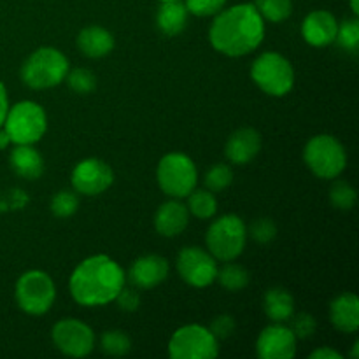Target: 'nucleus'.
<instances>
[{"label": "nucleus", "mask_w": 359, "mask_h": 359, "mask_svg": "<svg viewBox=\"0 0 359 359\" xmlns=\"http://www.w3.org/2000/svg\"><path fill=\"white\" fill-rule=\"evenodd\" d=\"M217 259L209 251L196 245L182 248L177 256V272L186 284L193 287H207L217 277Z\"/></svg>", "instance_id": "11"}, {"label": "nucleus", "mask_w": 359, "mask_h": 359, "mask_svg": "<svg viewBox=\"0 0 359 359\" xmlns=\"http://www.w3.org/2000/svg\"><path fill=\"white\" fill-rule=\"evenodd\" d=\"M188 9L182 0H167L161 2L156 13V27L167 37L181 34L188 23Z\"/></svg>", "instance_id": "22"}, {"label": "nucleus", "mask_w": 359, "mask_h": 359, "mask_svg": "<svg viewBox=\"0 0 359 359\" xmlns=\"http://www.w3.org/2000/svg\"><path fill=\"white\" fill-rule=\"evenodd\" d=\"M262 149V137L251 126L238 128L228 139L224 154L228 161L233 165H248L249 161L255 160Z\"/></svg>", "instance_id": "17"}, {"label": "nucleus", "mask_w": 359, "mask_h": 359, "mask_svg": "<svg viewBox=\"0 0 359 359\" xmlns=\"http://www.w3.org/2000/svg\"><path fill=\"white\" fill-rule=\"evenodd\" d=\"M265 39V20L255 4H237L219 11L209 28L210 46L230 58L249 55Z\"/></svg>", "instance_id": "1"}, {"label": "nucleus", "mask_w": 359, "mask_h": 359, "mask_svg": "<svg viewBox=\"0 0 359 359\" xmlns=\"http://www.w3.org/2000/svg\"><path fill=\"white\" fill-rule=\"evenodd\" d=\"M69 58L60 49L44 46L25 60L21 67V81L32 90H49L63 83L69 74Z\"/></svg>", "instance_id": "3"}, {"label": "nucleus", "mask_w": 359, "mask_h": 359, "mask_svg": "<svg viewBox=\"0 0 359 359\" xmlns=\"http://www.w3.org/2000/svg\"><path fill=\"white\" fill-rule=\"evenodd\" d=\"M297 337L283 323H273L259 333L256 356L259 359H293L297 356Z\"/></svg>", "instance_id": "14"}, {"label": "nucleus", "mask_w": 359, "mask_h": 359, "mask_svg": "<svg viewBox=\"0 0 359 359\" xmlns=\"http://www.w3.org/2000/svg\"><path fill=\"white\" fill-rule=\"evenodd\" d=\"M330 321L339 332L356 333L359 326V300L354 293H342L330 304Z\"/></svg>", "instance_id": "19"}, {"label": "nucleus", "mask_w": 359, "mask_h": 359, "mask_svg": "<svg viewBox=\"0 0 359 359\" xmlns=\"http://www.w3.org/2000/svg\"><path fill=\"white\" fill-rule=\"evenodd\" d=\"M351 9H353L354 16H358V14H359V6H358V0H351Z\"/></svg>", "instance_id": "41"}, {"label": "nucleus", "mask_w": 359, "mask_h": 359, "mask_svg": "<svg viewBox=\"0 0 359 359\" xmlns=\"http://www.w3.org/2000/svg\"><path fill=\"white\" fill-rule=\"evenodd\" d=\"M7 111H9V98H7V91L4 83L0 81V126L4 125V119H6Z\"/></svg>", "instance_id": "38"}, {"label": "nucleus", "mask_w": 359, "mask_h": 359, "mask_svg": "<svg viewBox=\"0 0 359 359\" xmlns=\"http://www.w3.org/2000/svg\"><path fill=\"white\" fill-rule=\"evenodd\" d=\"M77 48L88 58H104L114 49V35L107 28L91 25L79 32Z\"/></svg>", "instance_id": "20"}, {"label": "nucleus", "mask_w": 359, "mask_h": 359, "mask_svg": "<svg viewBox=\"0 0 359 359\" xmlns=\"http://www.w3.org/2000/svg\"><path fill=\"white\" fill-rule=\"evenodd\" d=\"M287 321H290V330L297 339H309L316 332V319L307 312H302L297 316L293 314Z\"/></svg>", "instance_id": "35"}, {"label": "nucleus", "mask_w": 359, "mask_h": 359, "mask_svg": "<svg viewBox=\"0 0 359 359\" xmlns=\"http://www.w3.org/2000/svg\"><path fill=\"white\" fill-rule=\"evenodd\" d=\"M251 79L270 97H286L294 86V70L280 53H262L251 65Z\"/></svg>", "instance_id": "4"}, {"label": "nucleus", "mask_w": 359, "mask_h": 359, "mask_svg": "<svg viewBox=\"0 0 359 359\" xmlns=\"http://www.w3.org/2000/svg\"><path fill=\"white\" fill-rule=\"evenodd\" d=\"M188 212L195 216L196 219H210L216 216L217 212V202L216 196L209 189H193L188 196Z\"/></svg>", "instance_id": "24"}, {"label": "nucleus", "mask_w": 359, "mask_h": 359, "mask_svg": "<svg viewBox=\"0 0 359 359\" xmlns=\"http://www.w3.org/2000/svg\"><path fill=\"white\" fill-rule=\"evenodd\" d=\"M100 347L109 356H125L132 349V340L121 330H111L102 335Z\"/></svg>", "instance_id": "27"}, {"label": "nucleus", "mask_w": 359, "mask_h": 359, "mask_svg": "<svg viewBox=\"0 0 359 359\" xmlns=\"http://www.w3.org/2000/svg\"><path fill=\"white\" fill-rule=\"evenodd\" d=\"M263 309L270 321L284 323L294 314V298L284 287H270L263 298Z\"/></svg>", "instance_id": "23"}, {"label": "nucleus", "mask_w": 359, "mask_h": 359, "mask_svg": "<svg viewBox=\"0 0 359 359\" xmlns=\"http://www.w3.org/2000/svg\"><path fill=\"white\" fill-rule=\"evenodd\" d=\"M216 279L219 280V284L226 291H242L248 286L249 280H251V276H249V272L244 266L226 262L223 269L217 270Z\"/></svg>", "instance_id": "25"}, {"label": "nucleus", "mask_w": 359, "mask_h": 359, "mask_svg": "<svg viewBox=\"0 0 359 359\" xmlns=\"http://www.w3.org/2000/svg\"><path fill=\"white\" fill-rule=\"evenodd\" d=\"M67 84L77 95H88L97 88V77L88 69H74L67 74Z\"/></svg>", "instance_id": "32"}, {"label": "nucleus", "mask_w": 359, "mask_h": 359, "mask_svg": "<svg viewBox=\"0 0 359 359\" xmlns=\"http://www.w3.org/2000/svg\"><path fill=\"white\" fill-rule=\"evenodd\" d=\"M249 235L255 238L258 244H269L276 238L277 235V226L272 219L269 217H259L249 228Z\"/></svg>", "instance_id": "34"}, {"label": "nucleus", "mask_w": 359, "mask_h": 359, "mask_svg": "<svg viewBox=\"0 0 359 359\" xmlns=\"http://www.w3.org/2000/svg\"><path fill=\"white\" fill-rule=\"evenodd\" d=\"M160 2H167V0H160Z\"/></svg>", "instance_id": "42"}, {"label": "nucleus", "mask_w": 359, "mask_h": 359, "mask_svg": "<svg viewBox=\"0 0 359 359\" xmlns=\"http://www.w3.org/2000/svg\"><path fill=\"white\" fill-rule=\"evenodd\" d=\"M74 191L79 195L97 196L107 191L114 182V172L111 165L98 158H86L74 167L70 175Z\"/></svg>", "instance_id": "13"}, {"label": "nucleus", "mask_w": 359, "mask_h": 359, "mask_svg": "<svg viewBox=\"0 0 359 359\" xmlns=\"http://www.w3.org/2000/svg\"><path fill=\"white\" fill-rule=\"evenodd\" d=\"M311 359H342V354L330 349V347H321V349L314 351V353L311 354Z\"/></svg>", "instance_id": "39"}, {"label": "nucleus", "mask_w": 359, "mask_h": 359, "mask_svg": "<svg viewBox=\"0 0 359 359\" xmlns=\"http://www.w3.org/2000/svg\"><path fill=\"white\" fill-rule=\"evenodd\" d=\"M188 207L179 202L177 198L161 203L154 214V228L161 237L172 238L181 235L188 226Z\"/></svg>", "instance_id": "18"}, {"label": "nucleus", "mask_w": 359, "mask_h": 359, "mask_svg": "<svg viewBox=\"0 0 359 359\" xmlns=\"http://www.w3.org/2000/svg\"><path fill=\"white\" fill-rule=\"evenodd\" d=\"M219 354V340L202 325H186L175 330L168 342L172 359H214Z\"/></svg>", "instance_id": "10"}, {"label": "nucleus", "mask_w": 359, "mask_h": 359, "mask_svg": "<svg viewBox=\"0 0 359 359\" xmlns=\"http://www.w3.org/2000/svg\"><path fill=\"white\" fill-rule=\"evenodd\" d=\"M335 42L344 49V51L356 53L359 48V21L358 18L344 20L337 28Z\"/></svg>", "instance_id": "29"}, {"label": "nucleus", "mask_w": 359, "mask_h": 359, "mask_svg": "<svg viewBox=\"0 0 359 359\" xmlns=\"http://www.w3.org/2000/svg\"><path fill=\"white\" fill-rule=\"evenodd\" d=\"M114 302L118 304V307L125 312H133L139 309L140 305V297L139 291L135 287H121V291L118 293V297L114 298Z\"/></svg>", "instance_id": "36"}, {"label": "nucleus", "mask_w": 359, "mask_h": 359, "mask_svg": "<svg viewBox=\"0 0 359 359\" xmlns=\"http://www.w3.org/2000/svg\"><path fill=\"white\" fill-rule=\"evenodd\" d=\"M233 182V170L226 163H216L207 170L205 188L212 193H221Z\"/></svg>", "instance_id": "30"}, {"label": "nucleus", "mask_w": 359, "mask_h": 359, "mask_svg": "<svg viewBox=\"0 0 359 359\" xmlns=\"http://www.w3.org/2000/svg\"><path fill=\"white\" fill-rule=\"evenodd\" d=\"M304 160L312 174L326 181L339 177L347 167L346 147L328 133H321L309 140L304 149Z\"/></svg>", "instance_id": "7"}, {"label": "nucleus", "mask_w": 359, "mask_h": 359, "mask_svg": "<svg viewBox=\"0 0 359 359\" xmlns=\"http://www.w3.org/2000/svg\"><path fill=\"white\" fill-rule=\"evenodd\" d=\"M14 297L25 314L42 316L55 304L56 286L51 276L42 270H28L18 279Z\"/></svg>", "instance_id": "9"}, {"label": "nucleus", "mask_w": 359, "mask_h": 359, "mask_svg": "<svg viewBox=\"0 0 359 359\" xmlns=\"http://www.w3.org/2000/svg\"><path fill=\"white\" fill-rule=\"evenodd\" d=\"M356 189L346 181H337L333 182L330 188V202L335 209L340 210H349L353 209L356 203Z\"/></svg>", "instance_id": "31"}, {"label": "nucleus", "mask_w": 359, "mask_h": 359, "mask_svg": "<svg viewBox=\"0 0 359 359\" xmlns=\"http://www.w3.org/2000/svg\"><path fill=\"white\" fill-rule=\"evenodd\" d=\"M126 283V273L107 255H95L74 269L69 290L76 304L83 307H104L114 302Z\"/></svg>", "instance_id": "2"}, {"label": "nucleus", "mask_w": 359, "mask_h": 359, "mask_svg": "<svg viewBox=\"0 0 359 359\" xmlns=\"http://www.w3.org/2000/svg\"><path fill=\"white\" fill-rule=\"evenodd\" d=\"M53 344L70 358H86L95 349V333L79 319H62L53 326Z\"/></svg>", "instance_id": "12"}, {"label": "nucleus", "mask_w": 359, "mask_h": 359, "mask_svg": "<svg viewBox=\"0 0 359 359\" xmlns=\"http://www.w3.org/2000/svg\"><path fill=\"white\" fill-rule=\"evenodd\" d=\"M158 186L172 198H186L198 182L195 161L182 153H168L160 160L156 168Z\"/></svg>", "instance_id": "8"}, {"label": "nucleus", "mask_w": 359, "mask_h": 359, "mask_svg": "<svg viewBox=\"0 0 359 359\" xmlns=\"http://www.w3.org/2000/svg\"><path fill=\"white\" fill-rule=\"evenodd\" d=\"M255 7L263 20L270 23H283L293 13L291 0H256Z\"/></svg>", "instance_id": "26"}, {"label": "nucleus", "mask_w": 359, "mask_h": 359, "mask_svg": "<svg viewBox=\"0 0 359 359\" xmlns=\"http://www.w3.org/2000/svg\"><path fill=\"white\" fill-rule=\"evenodd\" d=\"M337 28L339 23L332 13L325 9L312 11L302 23V37L309 46L325 48L335 42Z\"/></svg>", "instance_id": "16"}, {"label": "nucleus", "mask_w": 359, "mask_h": 359, "mask_svg": "<svg viewBox=\"0 0 359 359\" xmlns=\"http://www.w3.org/2000/svg\"><path fill=\"white\" fill-rule=\"evenodd\" d=\"M248 241V228L237 214H224L214 221L205 235L209 252L217 262H233L242 255Z\"/></svg>", "instance_id": "5"}, {"label": "nucleus", "mask_w": 359, "mask_h": 359, "mask_svg": "<svg viewBox=\"0 0 359 359\" xmlns=\"http://www.w3.org/2000/svg\"><path fill=\"white\" fill-rule=\"evenodd\" d=\"M49 207H51V212L56 217L67 219V217L74 216L77 212V209H79V196H77L76 191L62 189V191H58L53 196Z\"/></svg>", "instance_id": "28"}, {"label": "nucleus", "mask_w": 359, "mask_h": 359, "mask_svg": "<svg viewBox=\"0 0 359 359\" xmlns=\"http://www.w3.org/2000/svg\"><path fill=\"white\" fill-rule=\"evenodd\" d=\"M168 262L163 256L146 255L132 263L126 280L137 290H153L168 277Z\"/></svg>", "instance_id": "15"}, {"label": "nucleus", "mask_w": 359, "mask_h": 359, "mask_svg": "<svg viewBox=\"0 0 359 359\" xmlns=\"http://www.w3.org/2000/svg\"><path fill=\"white\" fill-rule=\"evenodd\" d=\"M184 6L193 16L207 18L216 16L219 11H223L226 6V0H184Z\"/></svg>", "instance_id": "33"}, {"label": "nucleus", "mask_w": 359, "mask_h": 359, "mask_svg": "<svg viewBox=\"0 0 359 359\" xmlns=\"http://www.w3.org/2000/svg\"><path fill=\"white\" fill-rule=\"evenodd\" d=\"M11 144V139H9V135H7V132L6 130L2 128V126H0V151L2 149H6L7 146H9Z\"/></svg>", "instance_id": "40"}, {"label": "nucleus", "mask_w": 359, "mask_h": 359, "mask_svg": "<svg viewBox=\"0 0 359 359\" xmlns=\"http://www.w3.org/2000/svg\"><path fill=\"white\" fill-rule=\"evenodd\" d=\"M2 128L6 130L13 144H35L44 137L48 130V116L41 104L23 100L14 104L7 111Z\"/></svg>", "instance_id": "6"}, {"label": "nucleus", "mask_w": 359, "mask_h": 359, "mask_svg": "<svg viewBox=\"0 0 359 359\" xmlns=\"http://www.w3.org/2000/svg\"><path fill=\"white\" fill-rule=\"evenodd\" d=\"M209 330L212 332V335L216 337L217 340L228 339V337L235 332V319L228 314L217 316V318L212 321V325H210Z\"/></svg>", "instance_id": "37"}, {"label": "nucleus", "mask_w": 359, "mask_h": 359, "mask_svg": "<svg viewBox=\"0 0 359 359\" xmlns=\"http://www.w3.org/2000/svg\"><path fill=\"white\" fill-rule=\"evenodd\" d=\"M11 168L20 177L34 181L44 174V158L34 147V144H18L9 156Z\"/></svg>", "instance_id": "21"}]
</instances>
